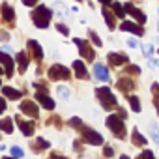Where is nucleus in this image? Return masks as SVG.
<instances>
[{"label":"nucleus","mask_w":159,"mask_h":159,"mask_svg":"<svg viewBox=\"0 0 159 159\" xmlns=\"http://www.w3.org/2000/svg\"><path fill=\"white\" fill-rule=\"evenodd\" d=\"M94 75L96 79H99V81H109V71L103 64H96L94 66Z\"/></svg>","instance_id":"11"},{"label":"nucleus","mask_w":159,"mask_h":159,"mask_svg":"<svg viewBox=\"0 0 159 159\" xmlns=\"http://www.w3.org/2000/svg\"><path fill=\"white\" fill-rule=\"evenodd\" d=\"M49 79H52V81H58V79H69V69L60 66V64H54L49 69Z\"/></svg>","instance_id":"4"},{"label":"nucleus","mask_w":159,"mask_h":159,"mask_svg":"<svg viewBox=\"0 0 159 159\" xmlns=\"http://www.w3.org/2000/svg\"><path fill=\"white\" fill-rule=\"evenodd\" d=\"M2 92H4V96H6L8 99H19V98H21V92L15 90V88H8V86H6Z\"/></svg>","instance_id":"19"},{"label":"nucleus","mask_w":159,"mask_h":159,"mask_svg":"<svg viewBox=\"0 0 159 159\" xmlns=\"http://www.w3.org/2000/svg\"><path fill=\"white\" fill-rule=\"evenodd\" d=\"M56 28H58V30H60V32H62L64 36H67V34H69V30H67V26H64V25H58Z\"/></svg>","instance_id":"33"},{"label":"nucleus","mask_w":159,"mask_h":159,"mask_svg":"<svg viewBox=\"0 0 159 159\" xmlns=\"http://www.w3.org/2000/svg\"><path fill=\"white\" fill-rule=\"evenodd\" d=\"M2 13H4V19H6V21H13V8H11V6L4 4V6H2Z\"/></svg>","instance_id":"22"},{"label":"nucleus","mask_w":159,"mask_h":159,"mask_svg":"<svg viewBox=\"0 0 159 159\" xmlns=\"http://www.w3.org/2000/svg\"><path fill=\"white\" fill-rule=\"evenodd\" d=\"M103 17H105V21H107L109 28H114V26H116V25H114V19H112V13H111L107 8H103Z\"/></svg>","instance_id":"23"},{"label":"nucleus","mask_w":159,"mask_h":159,"mask_svg":"<svg viewBox=\"0 0 159 159\" xmlns=\"http://www.w3.org/2000/svg\"><path fill=\"white\" fill-rule=\"evenodd\" d=\"M51 159H64V157H62V155H58V153H52V155H51Z\"/></svg>","instance_id":"40"},{"label":"nucleus","mask_w":159,"mask_h":159,"mask_svg":"<svg viewBox=\"0 0 159 159\" xmlns=\"http://www.w3.org/2000/svg\"><path fill=\"white\" fill-rule=\"evenodd\" d=\"M51 10L45 8V6H38L34 11H32V21L39 26V28H47L49 26V21H51Z\"/></svg>","instance_id":"1"},{"label":"nucleus","mask_w":159,"mask_h":159,"mask_svg":"<svg viewBox=\"0 0 159 159\" xmlns=\"http://www.w3.org/2000/svg\"><path fill=\"white\" fill-rule=\"evenodd\" d=\"M142 51H144V54H146V56H150V54L153 52V47H152V45H144V47H142Z\"/></svg>","instance_id":"32"},{"label":"nucleus","mask_w":159,"mask_h":159,"mask_svg":"<svg viewBox=\"0 0 159 159\" xmlns=\"http://www.w3.org/2000/svg\"><path fill=\"white\" fill-rule=\"evenodd\" d=\"M152 90H153V94L159 98V84H153V86H152ZM157 101H159V99H157Z\"/></svg>","instance_id":"38"},{"label":"nucleus","mask_w":159,"mask_h":159,"mask_svg":"<svg viewBox=\"0 0 159 159\" xmlns=\"http://www.w3.org/2000/svg\"><path fill=\"white\" fill-rule=\"evenodd\" d=\"M127 45H129V47H133V49H135V47H139V41H137V39H135V38H131V39H127Z\"/></svg>","instance_id":"34"},{"label":"nucleus","mask_w":159,"mask_h":159,"mask_svg":"<svg viewBox=\"0 0 159 159\" xmlns=\"http://www.w3.org/2000/svg\"><path fill=\"white\" fill-rule=\"evenodd\" d=\"M0 75H4V69H2V67H0Z\"/></svg>","instance_id":"44"},{"label":"nucleus","mask_w":159,"mask_h":159,"mask_svg":"<svg viewBox=\"0 0 159 159\" xmlns=\"http://www.w3.org/2000/svg\"><path fill=\"white\" fill-rule=\"evenodd\" d=\"M124 11H129V13H131V15H133V17H135V19H137L139 23H140V25H142V23H146V15H144V13H142L140 10H137V8H135L133 4H125Z\"/></svg>","instance_id":"8"},{"label":"nucleus","mask_w":159,"mask_h":159,"mask_svg":"<svg viewBox=\"0 0 159 159\" xmlns=\"http://www.w3.org/2000/svg\"><path fill=\"white\" fill-rule=\"evenodd\" d=\"M0 62L4 64V73H8V77H11V73H13V60L6 52H0Z\"/></svg>","instance_id":"10"},{"label":"nucleus","mask_w":159,"mask_h":159,"mask_svg":"<svg viewBox=\"0 0 159 159\" xmlns=\"http://www.w3.org/2000/svg\"><path fill=\"white\" fill-rule=\"evenodd\" d=\"M152 62H153V64H155V66L159 67V60H152Z\"/></svg>","instance_id":"41"},{"label":"nucleus","mask_w":159,"mask_h":159,"mask_svg":"<svg viewBox=\"0 0 159 159\" xmlns=\"http://www.w3.org/2000/svg\"><path fill=\"white\" fill-rule=\"evenodd\" d=\"M99 2H103V4H109V2H111V0H99Z\"/></svg>","instance_id":"42"},{"label":"nucleus","mask_w":159,"mask_h":159,"mask_svg":"<svg viewBox=\"0 0 159 159\" xmlns=\"http://www.w3.org/2000/svg\"><path fill=\"white\" fill-rule=\"evenodd\" d=\"M127 73H135V75H139V73H140V67H139V66H129V67H127Z\"/></svg>","instance_id":"30"},{"label":"nucleus","mask_w":159,"mask_h":159,"mask_svg":"<svg viewBox=\"0 0 159 159\" xmlns=\"http://www.w3.org/2000/svg\"><path fill=\"white\" fill-rule=\"evenodd\" d=\"M11 153H13V157H21V155H23V150L17 148V146H13V148H11Z\"/></svg>","instance_id":"31"},{"label":"nucleus","mask_w":159,"mask_h":159,"mask_svg":"<svg viewBox=\"0 0 159 159\" xmlns=\"http://www.w3.org/2000/svg\"><path fill=\"white\" fill-rule=\"evenodd\" d=\"M58 96H60V98H64V99H67V98H69L67 88H66V86H60V88H58Z\"/></svg>","instance_id":"27"},{"label":"nucleus","mask_w":159,"mask_h":159,"mask_svg":"<svg viewBox=\"0 0 159 159\" xmlns=\"http://www.w3.org/2000/svg\"><path fill=\"white\" fill-rule=\"evenodd\" d=\"M28 47H30V51H32V54H34L36 60H41V58H43V51H41V47H39L38 41L30 39V41H28Z\"/></svg>","instance_id":"14"},{"label":"nucleus","mask_w":159,"mask_h":159,"mask_svg":"<svg viewBox=\"0 0 159 159\" xmlns=\"http://www.w3.org/2000/svg\"><path fill=\"white\" fill-rule=\"evenodd\" d=\"M23 2H25V4H26V6H34V4H36V2H38V0H23Z\"/></svg>","instance_id":"39"},{"label":"nucleus","mask_w":159,"mask_h":159,"mask_svg":"<svg viewBox=\"0 0 159 159\" xmlns=\"http://www.w3.org/2000/svg\"><path fill=\"white\" fill-rule=\"evenodd\" d=\"M36 99H38V101L45 107V109H54V101H52V99H51V98L43 92V88H41L39 92H36Z\"/></svg>","instance_id":"7"},{"label":"nucleus","mask_w":159,"mask_h":159,"mask_svg":"<svg viewBox=\"0 0 159 159\" xmlns=\"http://www.w3.org/2000/svg\"><path fill=\"white\" fill-rule=\"evenodd\" d=\"M96 94H98V98H99V101H101L103 109H107V111L116 109V98L112 96V92H111L109 88H98V90H96Z\"/></svg>","instance_id":"2"},{"label":"nucleus","mask_w":159,"mask_h":159,"mask_svg":"<svg viewBox=\"0 0 159 159\" xmlns=\"http://www.w3.org/2000/svg\"><path fill=\"white\" fill-rule=\"evenodd\" d=\"M38 144H39L41 148H49V142H47V140H43V139H38Z\"/></svg>","instance_id":"36"},{"label":"nucleus","mask_w":159,"mask_h":159,"mask_svg":"<svg viewBox=\"0 0 159 159\" xmlns=\"http://www.w3.org/2000/svg\"><path fill=\"white\" fill-rule=\"evenodd\" d=\"M120 159H129V157H127V155H122V157H120Z\"/></svg>","instance_id":"43"},{"label":"nucleus","mask_w":159,"mask_h":159,"mask_svg":"<svg viewBox=\"0 0 159 159\" xmlns=\"http://www.w3.org/2000/svg\"><path fill=\"white\" fill-rule=\"evenodd\" d=\"M81 131H83V135H84V140H86V142H90V144H94V146H98V144H103V137H101L98 131L86 129L84 125L81 127Z\"/></svg>","instance_id":"5"},{"label":"nucleus","mask_w":159,"mask_h":159,"mask_svg":"<svg viewBox=\"0 0 159 159\" xmlns=\"http://www.w3.org/2000/svg\"><path fill=\"white\" fill-rule=\"evenodd\" d=\"M0 129L6 131V133H11L13 131V122L8 118V120H0Z\"/></svg>","instance_id":"21"},{"label":"nucleus","mask_w":159,"mask_h":159,"mask_svg":"<svg viewBox=\"0 0 159 159\" xmlns=\"http://www.w3.org/2000/svg\"><path fill=\"white\" fill-rule=\"evenodd\" d=\"M120 28H122V30H127V32H133V34H137V36H142V34H144L142 26H139V25H135V23H129V21L122 23Z\"/></svg>","instance_id":"12"},{"label":"nucleus","mask_w":159,"mask_h":159,"mask_svg":"<svg viewBox=\"0 0 159 159\" xmlns=\"http://www.w3.org/2000/svg\"><path fill=\"white\" fill-rule=\"evenodd\" d=\"M118 88L124 90V92H129V90L135 88V84H133V81H129V79H118Z\"/></svg>","instance_id":"18"},{"label":"nucleus","mask_w":159,"mask_h":159,"mask_svg":"<svg viewBox=\"0 0 159 159\" xmlns=\"http://www.w3.org/2000/svg\"><path fill=\"white\" fill-rule=\"evenodd\" d=\"M90 38H92V41H94V43H96V45H98V47H99V45H101V39H99V38H98V34H96V32H92V30H90Z\"/></svg>","instance_id":"28"},{"label":"nucleus","mask_w":159,"mask_h":159,"mask_svg":"<svg viewBox=\"0 0 159 159\" xmlns=\"http://www.w3.org/2000/svg\"><path fill=\"white\" fill-rule=\"evenodd\" d=\"M4 159H11V157H4Z\"/></svg>","instance_id":"45"},{"label":"nucleus","mask_w":159,"mask_h":159,"mask_svg":"<svg viewBox=\"0 0 159 159\" xmlns=\"http://www.w3.org/2000/svg\"><path fill=\"white\" fill-rule=\"evenodd\" d=\"M133 144H137V146H144V144H146V139H144L137 129H133Z\"/></svg>","instance_id":"20"},{"label":"nucleus","mask_w":159,"mask_h":159,"mask_svg":"<svg viewBox=\"0 0 159 159\" xmlns=\"http://www.w3.org/2000/svg\"><path fill=\"white\" fill-rule=\"evenodd\" d=\"M17 122H19V127H21V131L25 135H32L34 133V122H26V120H21V118H17Z\"/></svg>","instance_id":"16"},{"label":"nucleus","mask_w":159,"mask_h":159,"mask_svg":"<svg viewBox=\"0 0 159 159\" xmlns=\"http://www.w3.org/2000/svg\"><path fill=\"white\" fill-rule=\"evenodd\" d=\"M73 69H75V73H77V77H79V79H86V77H88L86 67L83 66V62H81V60H75V62H73Z\"/></svg>","instance_id":"15"},{"label":"nucleus","mask_w":159,"mask_h":159,"mask_svg":"<svg viewBox=\"0 0 159 159\" xmlns=\"http://www.w3.org/2000/svg\"><path fill=\"white\" fill-rule=\"evenodd\" d=\"M107 125H109V129H111L118 139H124V137H125V125H124V122L120 120V116L111 114V116L107 118Z\"/></svg>","instance_id":"3"},{"label":"nucleus","mask_w":159,"mask_h":159,"mask_svg":"<svg viewBox=\"0 0 159 159\" xmlns=\"http://www.w3.org/2000/svg\"><path fill=\"white\" fill-rule=\"evenodd\" d=\"M17 62H19V71L23 73V71H26V67H28V56H26V52H19L17 54Z\"/></svg>","instance_id":"17"},{"label":"nucleus","mask_w":159,"mask_h":159,"mask_svg":"<svg viewBox=\"0 0 159 159\" xmlns=\"http://www.w3.org/2000/svg\"><path fill=\"white\" fill-rule=\"evenodd\" d=\"M75 45H79V51H81V54H83L86 60H94V58H96V54H94V51L90 49V43H88V41L75 38Z\"/></svg>","instance_id":"6"},{"label":"nucleus","mask_w":159,"mask_h":159,"mask_svg":"<svg viewBox=\"0 0 159 159\" xmlns=\"http://www.w3.org/2000/svg\"><path fill=\"white\" fill-rule=\"evenodd\" d=\"M4 109H6V101H4V98H0V114L4 112Z\"/></svg>","instance_id":"37"},{"label":"nucleus","mask_w":159,"mask_h":159,"mask_svg":"<svg viewBox=\"0 0 159 159\" xmlns=\"http://www.w3.org/2000/svg\"><path fill=\"white\" fill-rule=\"evenodd\" d=\"M152 139H153V142L159 144V131H157V125L155 124H152Z\"/></svg>","instance_id":"26"},{"label":"nucleus","mask_w":159,"mask_h":159,"mask_svg":"<svg viewBox=\"0 0 159 159\" xmlns=\"http://www.w3.org/2000/svg\"><path fill=\"white\" fill-rule=\"evenodd\" d=\"M109 62H111L112 66H122V64L127 62V56L122 54V52H111V54H109Z\"/></svg>","instance_id":"13"},{"label":"nucleus","mask_w":159,"mask_h":159,"mask_svg":"<svg viewBox=\"0 0 159 159\" xmlns=\"http://www.w3.org/2000/svg\"><path fill=\"white\" fill-rule=\"evenodd\" d=\"M129 103H131V109H133L135 112H140V105H139V98H133V96H129Z\"/></svg>","instance_id":"24"},{"label":"nucleus","mask_w":159,"mask_h":159,"mask_svg":"<svg viewBox=\"0 0 159 159\" xmlns=\"http://www.w3.org/2000/svg\"><path fill=\"white\" fill-rule=\"evenodd\" d=\"M112 10H114L116 17H125V15H124V8H122L118 2H114V4H112Z\"/></svg>","instance_id":"25"},{"label":"nucleus","mask_w":159,"mask_h":159,"mask_svg":"<svg viewBox=\"0 0 159 159\" xmlns=\"http://www.w3.org/2000/svg\"><path fill=\"white\" fill-rule=\"evenodd\" d=\"M103 153H105L107 157H112V155H114V152H112V148H111V146H107V148L103 150Z\"/></svg>","instance_id":"35"},{"label":"nucleus","mask_w":159,"mask_h":159,"mask_svg":"<svg viewBox=\"0 0 159 159\" xmlns=\"http://www.w3.org/2000/svg\"><path fill=\"white\" fill-rule=\"evenodd\" d=\"M139 159H153V153H152L150 150H144V152H142V155H140Z\"/></svg>","instance_id":"29"},{"label":"nucleus","mask_w":159,"mask_h":159,"mask_svg":"<svg viewBox=\"0 0 159 159\" xmlns=\"http://www.w3.org/2000/svg\"><path fill=\"white\" fill-rule=\"evenodd\" d=\"M21 112L32 116V118H38V105H34L32 101H23L21 105Z\"/></svg>","instance_id":"9"}]
</instances>
